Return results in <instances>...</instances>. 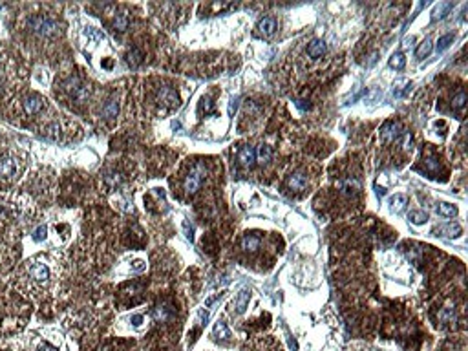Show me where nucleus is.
<instances>
[{"mask_svg":"<svg viewBox=\"0 0 468 351\" xmlns=\"http://www.w3.org/2000/svg\"><path fill=\"white\" fill-rule=\"evenodd\" d=\"M401 139H402V146H404L406 150H411V148H413V137H411L410 132H402Z\"/></svg>","mask_w":468,"mask_h":351,"instance_id":"f704fd0d","label":"nucleus"},{"mask_svg":"<svg viewBox=\"0 0 468 351\" xmlns=\"http://www.w3.org/2000/svg\"><path fill=\"white\" fill-rule=\"evenodd\" d=\"M454 39H455V35L454 33H446V35H443L439 40H437V52H444V49L448 48L450 44L454 42Z\"/></svg>","mask_w":468,"mask_h":351,"instance_id":"c756f323","label":"nucleus"},{"mask_svg":"<svg viewBox=\"0 0 468 351\" xmlns=\"http://www.w3.org/2000/svg\"><path fill=\"white\" fill-rule=\"evenodd\" d=\"M44 106V101L40 95H29L24 99V110L28 112V114H38V112L42 110Z\"/></svg>","mask_w":468,"mask_h":351,"instance_id":"f8f14e48","label":"nucleus"},{"mask_svg":"<svg viewBox=\"0 0 468 351\" xmlns=\"http://www.w3.org/2000/svg\"><path fill=\"white\" fill-rule=\"evenodd\" d=\"M413 40H415V39H413V37H410V39H406V40H404V44H402V46H404V48H410V46H411V42H413Z\"/></svg>","mask_w":468,"mask_h":351,"instance_id":"37998d69","label":"nucleus"},{"mask_svg":"<svg viewBox=\"0 0 468 351\" xmlns=\"http://www.w3.org/2000/svg\"><path fill=\"white\" fill-rule=\"evenodd\" d=\"M200 110L205 112V114H214V103L210 101V97H203L201 99Z\"/></svg>","mask_w":468,"mask_h":351,"instance_id":"473e14b6","label":"nucleus"},{"mask_svg":"<svg viewBox=\"0 0 468 351\" xmlns=\"http://www.w3.org/2000/svg\"><path fill=\"white\" fill-rule=\"evenodd\" d=\"M249 298H251V291H249V289H242V291L238 293V296H236V300H234L236 311L244 313L245 308H247V304H249Z\"/></svg>","mask_w":468,"mask_h":351,"instance_id":"412c9836","label":"nucleus"},{"mask_svg":"<svg viewBox=\"0 0 468 351\" xmlns=\"http://www.w3.org/2000/svg\"><path fill=\"white\" fill-rule=\"evenodd\" d=\"M439 232H443L441 236H459L461 234V225L459 223H450V225L441 227Z\"/></svg>","mask_w":468,"mask_h":351,"instance_id":"c85d7f7f","label":"nucleus"},{"mask_svg":"<svg viewBox=\"0 0 468 351\" xmlns=\"http://www.w3.org/2000/svg\"><path fill=\"white\" fill-rule=\"evenodd\" d=\"M44 238H46V227L40 225V227L37 229V231L33 232V240H35V241H42Z\"/></svg>","mask_w":468,"mask_h":351,"instance_id":"e433bc0d","label":"nucleus"},{"mask_svg":"<svg viewBox=\"0 0 468 351\" xmlns=\"http://www.w3.org/2000/svg\"><path fill=\"white\" fill-rule=\"evenodd\" d=\"M114 29L115 31H119V33H123V31H126L130 26V17L126 13H117L114 19Z\"/></svg>","mask_w":468,"mask_h":351,"instance_id":"4be33fe9","label":"nucleus"},{"mask_svg":"<svg viewBox=\"0 0 468 351\" xmlns=\"http://www.w3.org/2000/svg\"><path fill=\"white\" fill-rule=\"evenodd\" d=\"M439 318L443 322H450V320H454L455 318V311L452 308H444L443 311L439 313Z\"/></svg>","mask_w":468,"mask_h":351,"instance_id":"72a5a7b5","label":"nucleus"},{"mask_svg":"<svg viewBox=\"0 0 468 351\" xmlns=\"http://www.w3.org/2000/svg\"><path fill=\"white\" fill-rule=\"evenodd\" d=\"M324 53H325V42L320 39L313 40V42L307 46V55H309L311 59H318V57H322Z\"/></svg>","mask_w":468,"mask_h":351,"instance_id":"dca6fc26","label":"nucleus"},{"mask_svg":"<svg viewBox=\"0 0 468 351\" xmlns=\"http://www.w3.org/2000/svg\"><path fill=\"white\" fill-rule=\"evenodd\" d=\"M238 101H240V97H232V99H230V105H229V114H230V116H234V114H236V110H238Z\"/></svg>","mask_w":468,"mask_h":351,"instance_id":"58836bf2","label":"nucleus"},{"mask_svg":"<svg viewBox=\"0 0 468 351\" xmlns=\"http://www.w3.org/2000/svg\"><path fill=\"white\" fill-rule=\"evenodd\" d=\"M143 269H145V262L141 260L134 262V271H143Z\"/></svg>","mask_w":468,"mask_h":351,"instance_id":"a19ab883","label":"nucleus"},{"mask_svg":"<svg viewBox=\"0 0 468 351\" xmlns=\"http://www.w3.org/2000/svg\"><path fill=\"white\" fill-rule=\"evenodd\" d=\"M183 229H185V236L189 238V240H194V227L189 223V220H185L183 221Z\"/></svg>","mask_w":468,"mask_h":351,"instance_id":"c9c22d12","label":"nucleus"},{"mask_svg":"<svg viewBox=\"0 0 468 351\" xmlns=\"http://www.w3.org/2000/svg\"><path fill=\"white\" fill-rule=\"evenodd\" d=\"M256 29H258V33L263 35V37H271V35L278 29V22L274 17H263L258 22V26H256Z\"/></svg>","mask_w":468,"mask_h":351,"instance_id":"1a4fd4ad","label":"nucleus"},{"mask_svg":"<svg viewBox=\"0 0 468 351\" xmlns=\"http://www.w3.org/2000/svg\"><path fill=\"white\" fill-rule=\"evenodd\" d=\"M452 8H454V2H439V4L434 8V11H432V20L435 22V20L444 19Z\"/></svg>","mask_w":468,"mask_h":351,"instance_id":"2eb2a0df","label":"nucleus"},{"mask_svg":"<svg viewBox=\"0 0 468 351\" xmlns=\"http://www.w3.org/2000/svg\"><path fill=\"white\" fill-rule=\"evenodd\" d=\"M57 132H59V126L57 125H52V126H48V128L44 130V135H46V137H50V139H55V137H57Z\"/></svg>","mask_w":468,"mask_h":351,"instance_id":"4c0bfd02","label":"nucleus"},{"mask_svg":"<svg viewBox=\"0 0 468 351\" xmlns=\"http://www.w3.org/2000/svg\"><path fill=\"white\" fill-rule=\"evenodd\" d=\"M408 203V197L404 196V194H395V196H392L390 199H388V205H390V211L395 212V214H399V212H402V209L406 207Z\"/></svg>","mask_w":468,"mask_h":351,"instance_id":"4468645a","label":"nucleus"},{"mask_svg":"<svg viewBox=\"0 0 468 351\" xmlns=\"http://www.w3.org/2000/svg\"><path fill=\"white\" fill-rule=\"evenodd\" d=\"M295 105H296V108H300V110H309L311 108V105L307 101H296Z\"/></svg>","mask_w":468,"mask_h":351,"instance_id":"ea45409f","label":"nucleus"},{"mask_svg":"<svg viewBox=\"0 0 468 351\" xmlns=\"http://www.w3.org/2000/svg\"><path fill=\"white\" fill-rule=\"evenodd\" d=\"M214 335L218 338H229L230 337V331L229 327H227V324L223 322V320H218L214 326Z\"/></svg>","mask_w":468,"mask_h":351,"instance_id":"cd10ccee","label":"nucleus"},{"mask_svg":"<svg viewBox=\"0 0 468 351\" xmlns=\"http://www.w3.org/2000/svg\"><path fill=\"white\" fill-rule=\"evenodd\" d=\"M377 95H379V90H373L371 93H369V97H368V103L375 101V99H377Z\"/></svg>","mask_w":468,"mask_h":351,"instance_id":"79ce46f5","label":"nucleus"},{"mask_svg":"<svg viewBox=\"0 0 468 351\" xmlns=\"http://www.w3.org/2000/svg\"><path fill=\"white\" fill-rule=\"evenodd\" d=\"M64 90L70 93V95L75 99V101H79V103H82V101H86L88 97H90V88L84 84V82L81 81L79 77H70V79H66L64 81Z\"/></svg>","mask_w":468,"mask_h":351,"instance_id":"7ed1b4c3","label":"nucleus"},{"mask_svg":"<svg viewBox=\"0 0 468 351\" xmlns=\"http://www.w3.org/2000/svg\"><path fill=\"white\" fill-rule=\"evenodd\" d=\"M437 214L444 218H454L457 216V207L452 203H437Z\"/></svg>","mask_w":468,"mask_h":351,"instance_id":"5701e85b","label":"nucleus"},{"mask_svg":"<svg viewBox=\"0 0 468 351\" xmlns=\"http://www.w3.org/2000/svg\"><path fill=\"white\" fill-rule=\"evenodd\" d=\"M238 161L242 167H245V169H253L254 163H256V150L253 148V146H242L238 152Z\"/></svg>","mask_w":468,"mask_h":351,"instance_id":"0eeeda50","label":"nucleus"},{"mask_svg":"<svg viewBox=\"0 0 468 351\" xmlns=\"http://www.w3.org/2000/svg\"><path fill=\"white\" fill-rule=\"evenodd\" d=\"M432 49H434V44H432V40L430 39H425L423 42L419 44V48L415 49V57L417 59L428 57V55L432 53Z\"/></svg>","mask_w":468,"mask_h":351,"instance_id":"b1692460","label":"nucleus"},{"mask_svg":"<svg viewBox=\"0 0 468 351\" xmlns=\"http://www.w3.org/2000/svg\"><path fill=\"white\" fill-rule=\"evenodd\" d=\"M402 126L401 123H395V121H390V123H384L381 128V141L382 143H392V141H399L402 135Z\"/></svg>","mask_w":468,"mask_h":351,"instance_id":"20e7f679","label":"nucleus"},{"mask_svg":"<svg viewBox=\"0 0 468 351\" xmlns=\"http://www.w3.org/2000/svg\"><path fill=\"white\" fill-rule=\"evenodd\" d=\"M425 169L428 174H437L439 172V161H437L435 158H428L425 161Z\"/></svg>","mask_w":468,"mask_h":351,"instance_id":"7c9ffc66","label":"nucleus"},{"mask_svg":"<svg viewBox=\"0 0 468 351\" xmlns=\"http://www.w3.org/2000/svg\"><path fill=\"white\" fill-rule=\"evenodd\" d=\"M29 276H31L35 282H38L40 285H46L50 282V269H48V265L33 264L31 267H29Z\"/></svg>","mask_w":468,"mask_h":351,"instance_id":"423d86ee","label":"nucleus"},{"mask_svg":"<svg viewBox=\"0 0 468 351\" xmlns=\"http://www.w3.org/2000/svg\"><path fill=\"white\" fill-rule=\"evenodd\" d=\"M17 172V163L11 156H0V176L2 178H13Z\"/></svg>","mask_w":468,"mask_h":351,"instance_id":"6e6552de","label":"nucleus"},{"mask_svg":"<svg viewBox=\"0 0 468 351\" xmlns=\"http://www.w3.org/2000/svg\"><path fill=\"white\" fill-rule=\"evenodd\" d=\"M103 117H106V119H114V117H117V114H119V101L115 99V97H112V99H108L106 101V105L103 106Z\"/></svg>","mask_w":468,"mask_h":351,"instance_id":"ddd939ff","label":"nucleus"},{"mask_svg":"<svg viewBox=\"0 0 468 351\" xmlns=\"http://www.w3.org/2000/svg\"><path fill=\"white\" fill-rule=\"evenodd\" d=\"M404 64H406V59H404V55H402L401 52L393 53L392 57H390V68H395V70H402V68H404Z\"/></svg>","mask_w":468,"mask_h":351,"instance_id":"bb28decb","label":"nucleus"},{"mask_svg":"<svg viewBox=\"0 0 468 351\" xmlns=\"http://www.w3.org/2000/svg\"><path fill=\"white\" fill-rule=\"evenodd\" d=\"M260 243H262V236H260L258 232H247V234L242 238V247H244L245 250H249V253H254V250L260 247Z\"/></svg>","mask_w":468,"mask_h":351,"instance_id":"9b49d317","label":"nucleus"},{"mask_svg":"<svg viewBox=\"0 0 468 351\" xmlns=\"http://www.w3.org/2000/svg\"><path fill=\"white\" fill-rule=\"evenodd\" d=\"M207 176V165L203 163V161H196L194 163V167L191 169V172L186 174L185 178V183H183V187H185V192L186 194H196L198 190H200L201 183H203V179H205Z\"/></svg>","mask_w":468,"mask_h":351,"instance_id":"f03ea898","label":"nucleus"},{"mask_svg":"<svg viewBox=\"0 0 468 351\" xmlns=\"http://www.w3.org/2000/svg\"><path fill=\"white\" fill-rule=\"evenodd\" d=\"M408 218H410V221L413 223V225H423V223H426V221H428V212H425V211H411Z\"/></svg>","mask_w":468,"mask_h":351,"instance_id":"393cba45","label":"nucleus"},{"mask_svg":"<svg viewBox=\"0 0 468 351\" xmlns=\"http://www.w3.org/2000/svg\"><path fill=\"white\" fill-rule=\"evenodd\" d=\"M384 194H386V190H384V188H381V187H377V196L382 197Z\"/></svg>","mask_w":468,"mask_h":351,"instance_id":"a18cd8bd","label":"nucleus"},{"mask_svg":"<svg viewBox=\"0 0 468 351\" xmlns=\"http://www.w3.org/2000/svg\"><path fill=\"white\" fill-rule=\"evenodd\" d=\"M121 181H123V176H121V174H117V172H110V174H106V176H105L106 187L110 188V190H112V188H115V187H119Z\"/></svg>","mask_w":468,"mask_h":351,"instance_id":"a878e982","label":"nucleus"},{"mask_svg":"<svg viewBox=\"0 0 468 351\" xmlns=\"http://www.w3.org/2000/svg\"><path fill=\"white\" fill-rule=\"evenodd\" d=\"M126 64H128L130 68H137L139 64L143 63V52L139 48H132L128 53H126Z\"/></svg>","mask_w":468,"mask_h":351,"instance_id":"a211bd4d","label":"nucleus"},{"mask_svg":"<svg viewBox=\"0 0 468 351\" xmlns=\"http://www.w3.org/2000/svg\"><path fill=\"white\" fill-rule=\"evenodd\" d=\"M464 103H466V93H464L463 90L457 91V93L454 95V99H452V106L459 110V108H463L464 106Z\"/></svg>","mask_w":468,"mask_h":351,"instance_id":"2f4dec72","label":"nucleus"},{"mask_svg":"<svg viewBox=\"0 0 468 351\" xmlns=\"http://www.w3.org/2000/svg\"><path fill=\"white\" fill-rule=\"evenodd\" d=\"M84 37H86L88 42H91V44H99L106 40V35L97 28H86L84 29Z\"/></svg>","mask_w":468,"mask_h":351,"instance_id":"6ab92c4d","label":"nucleus"},{"mask_svg":"<svg viewBox=\"0 0 468 351\" xmlns=\"http://www.w3.org/2000/svg\"><path fill=\"white\" fill-rule=\"evenodd\" d=\"M307 185V176L304 172H293L289 178H287V187L291 190H304Z\"/></svg>","mask_w":468,"mask_h":351,"instance_id":"9d476101","label":"nucleus"},{"mask_svg":"<svg viewBox=\"0 0 468 351\" xmlns=\"http://www.w3.org/2000/svg\"><path fill=\"white\" fill-rule=\"evenodd\" d=\"M272 158V148L269 144H260L258 150H256V161L260 165H267Z\"/></svg>","mask_w":468,"mask_h":351,"instance_id":"aec40b11","label":"nucleus"},{"mask_svg":"<svg viewBox=\"0 0 468 351\" xmlns=\"http://www.w3.org/2000/svg\"><path fill=\"white\" fill-rule=\"evenodd\" d=\"M141 320H143V317H139V315H137V317L132 318V322H134L135 326H139V324H141Z\"/></svg>","mask_w":468,"mask_h":351,"instance_id":"c03bdc74","label":"nucleus"},{"mask_svg":"<svg viewBox=\"0 0 468 351\" xmlns=\"http://www.w3.org/2000/svg\"><path fill=\"white\" fill-rule=\"evenodd\" d=\"M158 103L167 106V108H177L179 106V95H177V91L174 88L165 86L158 91Z\"/></svg>","mask_w":468,"mask_h":351,"instance_id":"39448f33","label":"nucleus"},{"mask_svg":"<svg viewBox=\"0 0 468 351\" xmlns=\"http://www.w3.org/2000/svg\"><path fill=\"white\" fill-rule=\"evenodd\" d=\"M339 187L346 196H355V194L360 190V183H358L357 179H346V181L339 183Z\"/></svg>","mask_w":468,"mask_h":351,"instance_id":"f3484780","label":"nucleus"},{"mask_svg":"<svg viewBox=\"0 0 468 351\" xmlns=\"http://www.w3.org/2000/svg\"><path fill=\"white\" fill-rule=\"evenodd\" d=\"M28 28L33 31L38 37H53L59 33V24L50 17H42V15H35L28 20Z\"/></svg>","mask_w":468,"mask_h":351,"instance_id":"f257e3e1","label":"nucleus"}]
</instances>
